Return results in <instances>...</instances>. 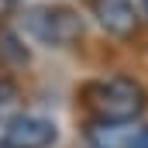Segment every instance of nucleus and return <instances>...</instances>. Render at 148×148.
Masks as SVG:
<instances>
[{
	"label": "nucleus",
	"instance_id": "obj_1",
	"mask_svg": "<svg viewBox=\"0 0 148 148\" xmlns=\"http://www.w3.org/2000/svg\"><path fill=\"white\" fill-rule=\"evenodd\" d=\"M83 103L93 114V121L114 124H134L148 107L145 86L131 76H103L83 86Z\"/></svg>",
	"mask_w": 148,
	"mask_h": 148
},
{
	"label": "nucleus",
	"instance_id": "obj_2",
	"mask_svg": "<svg viewBox=\"0 0 148 148\" xmlns=\"http://www.w3.org/2000/svg\"><path fill=\"white\" fill-rule=\"evenodd\" d=\"M21 28L41 45L66 48V45H76L83 38V17L66 3H38V7L24 10Z\"/></svg>",
	"mask_w": 148,
	"mask_h": 148
},
{
	"label": "nucleus",
	"instance_id": "obj_3",
	"mask_svg": "<svg viewBox=\"0 0 148 148\" xmlns=\"http://www.w3.org/2000/svg\"><path fill=\"white\" fill-rule=\"evenodd\" d=\"M59 138L55 124L41 114H17L3 127V145L7 148H52Z\"/></svg>",
	"mask_w": 148,
	"mask_h": 148
},
{
	"label": "nucleus",
	"instance_id": "obj_4",
	"mask_svg": "<svg viewBox=\"0 0 148 148\" xmlns=\"http://www.w3.org/2000/svg\"><path fill=\"white\" fill-rule=\"evenodd\" d=\"M90 10H93L97 24L114 38H131L138 31L134 0H90Z\"/></svg>",
	"mask_w": 148,
	"mask_h": 148
},
{
	"label": "nucleus",
	"instance_id": "obj_5",
	"mask_svg": "<svg viewBox=\"0 0 148 148\" xmlns=\"http://www.w3.org/2000/svg\"><path fill=\"white\" fill-rule=\"evenodd\" d=\"M138 124H114V121H90L86 141L90 148H131Z\"/></svg>",
	"mask_w": 148,
	"mask_h": 148
},
{
	"label": "nucleus",
	"instance_id": "obj_6",
	"mask_svg": "<svg viewBox=\"0 0 148 148\" xmlns=\"http://www.w3.org/2000/svg\"><path fill=\"white\" fill-rule=\"evenodd\" d=\"M131 148H148V124H138V134H134Z\"/></svg>",
	"mask_w": 148,
	"mask_h": 148
},
{
	"label": "nucleus",
	"instance_id": "obj_7",
	"mask_svg": "<svg viewBox=\"0 0 148 148\" xmlns=\"http://www.w3.org/2000/svg\"><path fill=\"white\" fill-rule=\"evenodd\" d=\"M141 3H145V14H148V0H141Z\"/></svg>",
	"mask_w": 148,
	"mask_h": 148
},
{
	"label": "nucleus",
	"instance_id": "obj_8",
	"mask_svg": "<svg viewBox=\"0 0 148 148\" xmlns=\"http://www.w3.org/2000/svg\"><path fill=\"white\" fill-rule=\"evenodd\" d=\"M0 148H7V145H3V141H0Z\"/></svg>",
	"mask_w": 148,
	"mask_h": 148
}]
</instances>
